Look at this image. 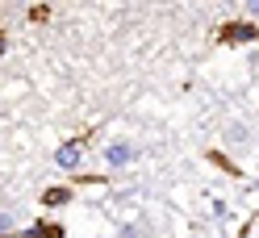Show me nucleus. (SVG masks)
I'll list each match as a JSON object with an SVG mask.
<instances>
[{"label":"nucleus","mask_w":259,"mask_h":238,"mask_svg":"<svg viewBox=\"0 0 259 238\" xmlns=\"http://www.w3.org/2000/svg\"><path fill=\"white\" fill-rule=\"evenodd\" d=\"M134 159H138V147H134V142H125V138H117V142H109V147H105V163L109 167H130Z\"/></svg>","instance_id":"7ed1b4c3"},{"label":"nucleus","mask_w":259,"mask_h":238,"mask_svg":"<svg viewBox=\"0 0 259 238\" xmlns=\"http://www.w3.org/2000/svg\"><path fill=\"white\" fill-rule=\"evenodd\" d=\"M0 55H5V34H0Z\"/></svg>","instance_id":"f8f14e48"},{"label":"nucleus","mask_w":259,"mask_h":238,"mask_svg":"<svg viewBox=\"0 0 259 238\" xmlns=\"http://www.w3.org/2000/svg\"><path fill=\"white\" fill-rule=\"evenodd\" d=\"M247 138H251V134L242 130V125H234V130L226 134V142H230V147H247Z\"/></svg>","instance_id":"0eeeda50"},{"label":"nucleus","mask_w":259,"mask_h":238,"mask_svg":"<svg viewBox=\"0 0 259 238\" xmlns=\"http://www.w3.org/2000/svg\"><path fill=\"white\" fill-rule=\"evenodd\" d=\"M205 159H209V163H213V167H222V171H230V176H238V163H234V159H226L222 151H209Z\"/></svg>","instance_id":"423d86ee"},{"label":"nucleus","mask_w":259,"mask_h":238,"mask_svg":"<svg viewBox=\"0 0 259 238\" xmlns=\"http://www.w3.org/2000/svg\"><path fill=\"white\" fill-rule=\"evenodd\" d=\"M71 201V188H46V193H42V205H67Z\"/></svg>","instance_id":"39448f33"},{"label":"nucleus","mask_w":259,"mask_h":238,"mask_svg":"<svg viewBox=\"0 0 259 238\" xmlns=\"http://www.w3.org/2000/svg\"><path fill=\"white\" fill-rule=\"evenodd\" d=\"M84 147H88V138H71V142H63V147L55 151V163L63 171H75L79 163H84Z\"/></svg>","instance_id":"f03ea898"},{"label":"nucleus","mask_w":259,"mask_h":238,"mask_svg":"<svg viewBox=\"0 0 259 238\" xmlns=\"http://www.w3.org/2000/svg\"><path fill=\"white\" fill-rule=\"evenodd\" d=\"M218 42L222 46H242V42H259V25L255 21H226L218 29Z\"/></svg>","instance_id":"f257e3e1"},{"label":"nucleus","mask_w":259,"mask_h":238,"mask_svg":"<svg viewBox=\"0 0 259 238\" xmlns=\"http://www.w3.org/2000/svg\"><path fill=\"white\" fill-rule=\"evenodd\" d=\"M121 238H142V230L138 226H121Z\"/></svg>","instance_id":"9d476101"},{"label":"nucleus","mask_w":259,"mask_h":238,"mask_svg":"<svg viewBox=\"0 0 259 238\" xmlns=\"http://www.w3.org/2000/svg\"><path fill=\"white\" fill-rule=\"evenodd\" d=\"M67 230L59 221H34V230H25V238H63Z\"/></svg>","instance_id":"20e7f679"},{"label":"nucleus","mask_w":259,"mask_h":238,"mask_svg":"<svg viewBox=\"0 0 259 238\" xmlns=\"http://www.w3.org/2000/svg\"><path fill=\"white\" fill-rule=\"evenodd\" d=\"M247 13H251V17H259V0H251V5H247Z\"/></svg>","instance_id":"9b49d317"},{"label":"nucleus","mask_w":259,"mask_h":238,"mask_svg":"<svg viewBox=\"0 0 259 238\" xmlns=\"http://www.w3.org/2000/svg\"><path fill=\"white\" fill-rule=\"evenodd\" d=\"M9 230H13V213L0 209V234H9Z\"/></svg>","instance_id":"1a4fd4ad"},{"label":"nucleus","mask_w":259,"mask_h":238,"mask_svg":"<svg viewBox=\"0 0 259 238\" xmlns=\"http://www.w3.org/2000/svg\"><path fill=\"white\" fill-rule=\"evenodd\" d=\"M46 17H51V9H46V5H38V9H29V21H46Z\"/></svg>","instance_id":"6e6552de"}]
</instances>
